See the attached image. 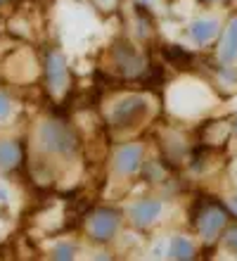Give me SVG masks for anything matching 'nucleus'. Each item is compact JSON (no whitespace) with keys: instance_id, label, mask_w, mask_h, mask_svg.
I'll use <instances>...</instances> for the list:
<instances>
[{"instance_id":"nucleus-1","label":"nucleus","mask_w":237,"mask_h":261,"mask_svg":"<svg viewBox=\"0 0 237 261\" xmlns=\"http://www.w3.org/2000/svg\"><path fill=\"white\" fill-rule=\"evenodd\" d=\"M41 145L52 154H74L76 150V136L62 121H43L41 130H38Z\"/></svg>"},{"instance_id":"nucleus-2","label":"nucleus","mask_w":237,"mask_h":261,"mask_svg":"<svg viewBox=\"0 0 237 261\" xmlns=\"http://www.w3.org/2000/svg\"><path fill=\"white\" fill-rule=\"evenodd\" d=\"M149 112V102L140 95H130L123 97L112 107L109 112V121L116 126V128H133L147 117Z\"/></svg>"},{"instance_id":"nucleus-3","label":"nucleus","mask_w":237,"mask_h":261,"mask_svg":"<svg viewBox=\"0 0 237 261\" xmlns=\"http://www.w3.org/2000/svg\"><path fill=\"white\" fill-rule=\"evenodd\" d=\"M45 71H47V83L52 93H60L64 86H67V62L60 53H47V60H45Z\"/></svg>"},{"instance_id":"nucleus-4","label":"nucleus","mask_w":237,"mask_h":261,"mask_svg":"<svg viewBox=\"0 0 237 261\" xmlns=\"http://www.w3.org/2000/svg\"><path fill=\"white\" fill-rule=\"evenodd\" d=\"M119 228V216L114 212H97L90 219V235L95 240H109Z\"/></svg>"},{"instance_id":"nucleus-5","label":"nucleus","mask_w":237,"mask_h":261,"mask_svg":"<svg viewBox=\"0 0 237 261\" xmlns=\"http://www.w3.org/2000/svg\"><path fill=\"white\" fill-rule=\"evenodd\" d=\"M162 202L159 199H140V202H136L133 204V209H130V216H133V221H136V226H152L156 219H159V214H162Z\"/></svg>"},{"instance_id":"nucleus-6","label":"nucleus","mask_w":237,"mask_h":261,"mask_svg":"<svg viewBox=\"0 0 237 261\" xmlns=\"http://www.w3.org/2000/svg\"><path fill=\"white\" fill-rule=\"evenodd\" d=\"M140 159H142V147L140 145H123L119 154H116V171L123 176H130L140 169Z\"/></svg>"},{"instance_id":"nucleus-7","label":"nucleus","mask_w":237,"mask_h":261,"mask_svg":"<svg viewBox=\"0 0 237 261\" xmlns=\"http://www.w3.org/2000/svg\"><path fill=\"white\" fill-rule=\"evenodd\" d=\"M225 223V216L221 209H206V212L199 216V221H197V226H199V233L206 238V240H211V238H216L218 230L223 228Z\"/></svg>"},{"instance_id":"nucleus-8","label":"nucleus","mask_w":237,"mask_h":261,"mask_svg":"<svg viewBox=\"0 0 237 261\" xmlns=\"http://www.w3.org/2000/svg\"><path fill=\"white\" fill-rule=\"evenodd\" d=\"M116 64L123 69V74H140L142 71V60L128 43H121L116 48Z\"/></svg>"},{"instance_id":"nucleus-9","label":"nucleus","mask_w":237,"mask_h":261,"mask_svg":"<svg viewBox=\"0 0 237 261\" xmlns=\"http://www.w3.org/2000/svg\"><path fill=\"white\" fill-rule=\"evenodd\" d=\"M21 159L19 143L14 140H0V166L3 169H14Z\"/></svg>"},{"instance_id":"nucleus-10","label":"nucleus","mask_w":237,"mask_h":261,"mask_svg":"<svg viewBox=\"0 0 237 261\" xmlns=\"http://www.w3.org/2000/svg\"><path fill=\"white\" fill-rule=\"evenodd\" d=\"M221 60L223 62H232L237 57V19L230 24V29L225 31V38H223V45H221Z\"/></svg>"},{"instance_id":"nucleus-11","label":"nucleus","mask_w":237,"mask_h":261,"mask_svg":"<svg viewBox=\"0 0 237 261\" xmlns=\"http://www.w3.org/2000/svg\"><path fill=\"white\" fill-rule=\"evenodd\" d=\"M216 31H218V24L214 19H199L192 24V38H195L197 43L211 41V38L216 36Z\"/></svg>"},{"instance_id":"nucleus-12","label":"nucleus","mask_w":237,"mask_h":261,"mask_svg":"<svg viewBox=\"0 0 237 261\" xmlns=\"http://www.w3.org/2000/svg\"><path fill=\"white\" fill-rule=\"evenodd\" d=\"M169 254L173 256V259H192L195 247H192V242H190L188 238H173V240H171Z\"/></svg>"},{"instance_id":"nucleus-13","label":"nucleus","mask_w":237,"mask_h":261,"mask_svg":"<svg viewBox=\"0 0 237 261\" xmlns=\"http://www.w3.org/2000/svg\"><path fill=\"white\" fill-rule=\"evenodd\" d=\"M10 112H12V100H10L7 95H3V93H0V121L10 117Z\"/></svg>"},{"instance_id":"nucleus-14","label":"nucleus","mask_w":237,"mask_h":261,"mask_svg":"<svg viewBox=\"0 0 237 261\" xmlns=\"http://www.w3.org/2000/svg\"><path fill=\"white\" fill-rule=\"evenodd\" d=\"M71 254H74V247H71V245H60V247L55 249V256H57V259H71Z\"/></svg>"},{"instance_id":"nucleus-15","label":"nucleus","mask_w":237,"mask_h":261,"mask_svg":"<svg viewBox=\"0 0 237 261\" xmlns=\"http://www.w3.org/2000/svg\"><path fill=\"white\" fill-rule=\"evenodd\" d=\"M228 240H230L232 247H237V228H235V230H230V238H228Z\"/></svg>"},{"instance_id":"nucleus-16","label":"nucleus","mask_w":237,"mask_h":261,"mask_svg":"<svg viewBox=\"0 0 237 261\" xmlns=\"http://www.w3.org/2000/svg\"><path fill=\"white\" fill-rule=\"evenodd\" d=\"M232 209L237 212V197H232Z\"/></svg>"}]
</instances>
